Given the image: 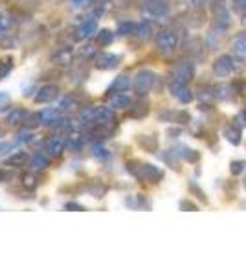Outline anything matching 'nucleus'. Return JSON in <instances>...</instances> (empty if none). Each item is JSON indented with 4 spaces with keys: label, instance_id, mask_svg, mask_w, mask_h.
Returning <instances> with one entry per match:
<instances>
[{
    "label": "nucleus",
    "instance_id": "obj_7",
    "mask_svg": "<svg viewBox=\"0 0 246 276\" xmlns=\"http://www.w3.org/2000/svg\"><path fill=\"white\" fill-rule=\"evenodd\" d=\"M72 61H74V50L70 46H63L52 56V63L57 65V67H68Z\"/></svg>",
    "mask_w": 246,
    "mask_h": 276
},
{
    "label": "nucleus",
    "instance_id": "obj_24",
    "mask_svg": "<svg viewBox=\"0 0 246 276\" xmlns=\"http://www.w3.org/2000/svg\"><path fill=\"white\" fill-rule=\"evenodd\" d=\"M22 186L28 190H33L37 186V175L35 173H24L22 175Z\"/></svg>",
    "mask_w": 246,
    "mask_h": 276
},
{
    "label": "nucleus",
    "instance_id": "obj_25",
    "mask_svg": "<svg viewBox=\"0 0 246 276\" xmlns=\"http://www.w3.org/2000/svg\"><path fill=\"white\" fill-rule=\"evenodd\" d=\"M136 30H138V26H136L134 22H121V24L118 26V31H120L121 35H129V33H136Z\"/></svg>",
    "mask_w": 246,
    "mask_h": 276
},
{
    "label": "nucleus",
    "instance_id": "obj_35",
    "mask_svg": "<svg viewBox=\"0 0 246 276\" xmlns=\"http://www.w3.org/2000/svg\"><path fill=\"white\" fill-rule=\"evenodd\" d=\"M6 177H8V173H6L4 169H0V180H4Z\"/></svg>",
    "mask_w": 246,
    "mask_h": 276
},
{
    "label": "nucleus",
    "instance_id": "obj_31",
    "mask_svg": "<svg viewBox=\"0 0 246 276\" xmlns=\"http://www.w3.org/2000/svg\"><path fill=\"white\" fill-rule=\"evenodd\" d=\"M246 169V162H233V166H231V171L233 173H241V171H244Z\"/></svg>",
    "mask_w": 246,
    "mask_h": 276
},
{
    "label": "nucleus",
    "instance_id": "obj_30",
    "mask_svg": "<svg viewBox=\"0 0 246 276\" xmlns=\"http://www.w3.org/2000/svg\"><path fill=\"white\" fill-rule=\"evenodd\" d=\"M95 48L94 46H85V48H83V50H81V56H85V57H94L95 56Z\"/></svg>",
    "mask_w": 246,
    "mask_h": 276
},
{
    "label": "nucleus",
    "instance_id": "obj_13",
    "mask_svg": "<svg viewBox=\"0 0 246 276\" xmlns=\"http://www.w3.org/2000/svg\"><path fill=\"white\" fill-rule=\"evenodd\" d=\"M145 10L153 17H164L167 13V4L164 0H149L145 4Z\"/></svg>",
    "mask_w": 246,
    "mask_h": 276
},
{
    "label": "nucleus",
    "instance_id": "obj_19",
    "mask_svg": "<svg viewBox=\"0 0 246 276\" xmlns=\"http://www.w3.org/2000/svg\"><path fill=\"white\" fill-rule=\"evenodd\" d=\"M57 109H46V111H42V113H40V123H42V125H50L52 127V123L56 122L57 120Z\"/></svg>",
    "mask_w": 246,
    "mask_h": 276
},
{
    "label": "nucleus",
    "instance_id": "obj_12",
    "mask_svg": "<svg viewBox=\"0 0 246 276\" xmlns=\"http://www.w3.org/2000/svg\"><path fill=\"white\" fill-rule=\"evenodd\" d=\"M118 63H120V57L118 56H114V54H103V56L97 57L95 67L101 68V70H111V68L118 67Z\"/></svg>",
    "mask_w": 246,
    "mask_h": 276
},
{
    "label": "nucleus",
    "instance_id": "obj_29",
    "mask_svg": "<svg viewBox=\"0 0 246 276\" xmlns=\"http://www.w3.org/2000/svg\"><path fill=\"white\" fill-rule=\"evenodd\" d=\"M15 144H17V142H0V155L10 153L11 149L15 148Z\"/></svg>",
    "mask_w": 246,
    "mask_h": 276
},
{
    "label": "nucleus",
    "instance_id": "obj_2",
    "mask_svg": "<svg viewBox=\"0 0 246 276\" xmlns=\"http://www.w3.org/2000/svg\"><path fill=\"white\" fill-rule=\"evenodd\" d=\"M132 173L141 180H147V182H156L158 179H162V169L153 166V164H140L138 169H131Z\"/></svg>",
    "mask_w": 246,
    "mask_h": 276
},
{
    "label": "nucleus",
    "instance_id": "obj_33",
    "mask_svg": "<svg viewBox=\"0 0 246 276\" xmlns=\"http://www.w3.org/2000/svg\"><path fill=\"white\" fill-rule=\"evenodd\" d=\"M228 140H231V142H233V144H237V142H239V133H237V131H233V129H231V131H228Z\"/></svg>",
    "mask_w": 246,
    "mask_h": 276
},
{
    "label": "nucleus",
    "instance_id": "obj_34",
    "mask_svg": "<svg viewBox=\"0 0 246 276\" xmlns=\"http://www.w3.org/2000/svg\"><path fill=\"white\" fill-rule=\"evenodd\" d=\"M65 208H66V210H83V206L77 205V203H66Z\"/></svg>",
    "mask_w": 246,
    "mask_h": 276
},
{
    "label": "nucleus",
    "instance_id": "obj_15",
    "mask_svg": "<svg viewBox=\"0 0 246 276\" xmlns=\"http://www.w3.org/2000/svg\"><path fill=\"white\" fill-rule=\"evenodd\" d=\"M28 160H30V155L26 153V151H17V153L11 155L10 159H6V164L10 168H22V166L28 164Z\"/></svg>",
    "mask_w": 246,
    "mask_h": 276
},
{
    "label": "nucleus",
    "instance_id": "obj_11",
    "mask_svg": "<svg viewBox=\"0 0 246 276\" xmlns=\"http://www.w3.org/2000/svg\"><path fill=\"white\" fill-rule=\"evenodd\" d=\"M171 92H173V96H175L176 100L182 102V103L191 102V98H193L191 90L186 87V85H184V83H175V81H173V85H171Z\"/></svg>",
    "mask_w": 246,
    "mask_h": 276
},
{
    "label": "nucleus",
    "instance_id": "obj_5",
    "mask_svg": "<svg viewBox=\"0 0 246 276\" xmlns=\"http://www.w3.org/2000/svg\"><path fill=\"white\" fill-rule=\"evenodd\" d=\"M65 148H66V138L54 136L46 142V155L50 159H59L61 155H63V151H65Z\"/></svg>",
    "mask_w": 246,
    "mask_h": 276
},
{
    "label": "nucleus",
    "instance_id": "obj_32",
    "mask_svg": "<svg viewBox=\"0 0 246 276\" xmlns=\"http://www.w3.org/2000/svg\"><path fill=\"white\" fill-rule=\"evenodd\" d=\"M11 26V21L8 15H2L0 17V30H6V28H10Z\"/></svg>",
    "mask_w": 246,
    "mask_h": 276
},
{
    "label": "nucleus",
    "instance_id": "obj_20",
    "mask_svg": "<svg viewBox=\"0 0 246 276\" xmlns=\"http://www.w3.org/2000/svg\"><path fill=\"white\" fill-rule=\"evenodd\" d=\"M233 50H235L237 56L246 57V33L235 37V41H233Z\"/></svg>",
    "mask_w": 246,
    "mask_h": 276
},
{
    "label": "nucleus",
    "instance_id": "obj_9",
    "mask_svg": "<svg viewBox=\"0 0 246 276\" xmlns=\"http://www.w3.org/2000/svg\"><path fill=\"white\" fill-rule=\"evenodd\" d=\"M193 77V65L191 63H182L175 68V74H173V81L175 83H184L186 85Z\"/></svg>",
    "mask_w": 246,
    "mask_h": 276
},
{
    "label": "nucleus",
    "instance_id": "obj_23",
    "mask_svg": "<svg viewBox=\"0 0 246 276\" xmlns=\"http://www.w3.org/2000/svg\"><path fill=\"white\" fill-rule=\"evenodd\" d=\"M11 70H13V59H11V57H8L4 61H0V79H4Z\"/></svg>",
    "mask_w": 246,
    "mask_h": 276
},
{
    "label": "nucleus",
    "instance_id": "obj_16",
    "mask_svg": "<svg viewBox=\"0 0 246 276\" xmlns=\"http://www.w3.org/2000/svg\"><path fill=\"white\" fill-rule=\"evenodd\" d=\"M129 87H131V79H129V76H118L114 81H112L109 92H111V94H120V92H125Z\"/></svg>",
    "mask_w": 246,
    "mask_h": 276
},
{
    "label": "nucleus",
    "instance_id": "obj_6",
    "mask_svg": "<svg viewBox=\"0 0 246 276\" xmlns=\"http://www.w3.org/2000/svg\"><path fill=\"white\" fill-rule=\"evenodd\" d=\"M95 31H97V19H95V17H90V19H86V21L77 28V33H76L77 41H86V39H90Z\"/></svg>",
    "mask_w": 246,
    "mask_h": 276
},
{
    "label": "nucleus",
    "instance_id": "obj_27",
    "mask_svg": "<svg viewBox=\"0 0 246 276\" xmlns=\"http://www.w3.org/2000/svg\"><path fill=\"white\" fill-rule=\"evenodd\" d=\"M30 142H33V133H31V131H22V133H19L17 144H30Z\"/></svg>",
    "mask_w": 246,
    "mask_h": 276
},
{
    "label": "nucleus",
    "instance_id": "obj_28",
    "mask_svg": "<svg viewBox=\"0 0 246 276\" xmlns=\"http://www.w3.org/2000/svg\"><path fill=\"white\" fill-rule=\"evenodd\" d=\"M92 155H94L95 159H107V157H109V151H107L103 146H94V149H92Z\"/></svg>",
    "mask_w": 246,
    "mask_h": 276
},
{
    "label": "nucleus",
    "instance_id": "obj_1",
    "mask_svg": "<svg viewBox=\"0 0 246 276\" xmlns=\"http://www.w3.org/2000/svg\"><path fill=\"white\" fill-rule=\"evenodd\" d=\"M155 81H156L155 72H151V70H140L134 76V83H132V85H134V90L138 92V94H147V92H149L153 88Z\"/></svg>",
    "mask_w": 246,
    "mask_h": 276
},
{
    "label": "nucleus",
    "instance_id": "obj_10",
    "mask_svg": "<svg viewBox=\"0 0 246 276\" xmlns=\"http://www.w3.org/2000/svg\"><path fill=\"white\" fill-rule=\"evenodd\" d=\"M28 116H30V114H28V111H26L24 107H15L6 114V123H8V125H19V123H24Z\"/></svg>",
    "mask_w": 246,
    "mask_h": 276
},
{
    "label": "nucleus",
    "instance_id": "obj_3",
    "mask_svg": "<svg viewBox=\"0 0 246 276\" xmlns=\"http://www.w3.org/2000/svg\"><path fill=\"white\" fill-rule=\"evenodd\" d=\"M156 44H158V48H160L162 52L171 54V52H175L176 44H178V37H176L173 31L164 30L156 35Z\"/></svg>",
    "mask_w": 246,
    "mask_h": 276
},
{
    "label": "nucleus",
    "instance_id": "obj_26",
    "mask_svg": "<svg viewBox=\"0 0 246 276\" xmlns=\"http://www.w3.org/2000/svg\"><path fill=\"white\" fill-rule=\"evenodd\" d=\"M151 31H153L151 24H141V26H138L136 33H138V37H140V39H147V37L151 35Z\"/></svg>",
    "mask_w": 246,
    "mask_h": 276
},
{
    "label": "nucleus",
    "instance_id": "obj_17",
    "mask_svg": "<svg viewBox=\"0 0 246 276\" xmlns=\"http://www.w3.org/2000/svg\"><path fill=\"white\" fill-rule=\"evenodd\" d=\"M77 107V102L74 100V98H65V100H61L59 105H57V113L59 114H66V113H70V111H74V109Z\"/></svg>",
    "mask_w": 246,
    "mask_h": 276
},
{
    "label": "nucleus",
    "instance_id": "obj_8",
    "mask_svg": "<svg viewBox=\"0 0 246 276\" xmlns=\"http://www.w3.org/2000/svg\"><path fill=\"white\" fill-rule=\"evenodd\" d=\"M233 68H235V63H233V59H231L230 56H222V57H219V59H217L213 70H215V74L219 77H226V76H230L231 72H233Z\"/></svg>",
    "mask_w": 246,
    "mask_h": 276
},
{
    "label": "nucleus",
    "instance_id": "obj_21",
    "mask_svg": "<svg viewBox=\"0 0 246 276\" xmlns=\"http://www.w3.org/2000/svg\"><path fill=\"white\" fill-rule=\"evenodd\" d=\"M48 159H50L48 155H46V157L44 155H35L33 160H31V168L35 169V171H42V169L48 166Z\"/></svg>",
    "mask_w": 246,
    "mask_h": 276
},
{
    "label": "nucleus",
    "instance_id": "obj_22",
    "mask_svg": "<svg viewBox=\"0 0 246 276\" xmlns=\"http://www.w3.org/2000/svg\"><path fill=\"white\" fill-rule=\"evenodd\" d=\"M112 41H114V33H112L111 30H101L100 33H97V42H100L101 46H109Z\"/></svg>",
    "mask_w": 246,
    "mask_h": 276
},
{
    "label": "nucleus",
    "instance_id": "obj_4",
    "mask_svg": "<svg viewBox=\"0 0 246 276\" xmlns=\"http://www.w3.org/2000/svg\"><path fill=\"white\" fill-rule=\"evenodd\" d=\"M57 96H59V87H57V85H42V87H39V90L35 92L33 100H35L37 103H50L54 102Z\"/></svg>",
    "mask_w": 246,
    "mask_h": 276
},
{
    "label": "nucleus",
    "instance_id": "obj_14",
    "mask_svg": "<svg viewBox=\"0 0 246 276\" xmlns=\"http://www.w3.org/2000/svg\"><path fill=\"white\" fill-rule=\"evenodd\" d=\"M131 98L120 92V94H112V98L109 100V107L111 109H129L131 107Z\"/></svg>",
    "mask_w": 246,
    "mask_h": 276
},
{
    "label": "nucleus",
    "instance_id": "obj_37",
    "mask_svg": "<svg viewBox=\"0 0 246 276\" xmlns=\"http://www.w3.org/2000/svg\"><path fill=\"white\" fill-rule=\"evenodd\" d=\"M244 186H246V179H244Z\"/></svg>",
    "mask_w": 246,
    "mask_h": 276
},
{
    "label": "nucleus",
    "instance_id": "obj_18",
    "mask_svg": "<svg viewBox=\"0 0 246 276\" xmlns=\"http://www.w3.org/2000/svg\"><path fill=\"white\" fill-rule=\"evenodd\" d=\"M83 144H85V136L81 133H74V134H68V136H66V146L70 149L83 148Z\"/></svg>",
    "mask_w": 246,
    "mask_h": 276
},
{
    "label": "nucleus",
    "instance_id": "obj_36",
    "mask_svg": "<svg viewBox=\"0 0 246 276\" xmlns=\"http://www.w3.org/2000/svg\"><path fill=\"white\" fill-rule=\"evenodd\" d=\"M74 2H76V6H83V2H85V0H74Z\"/></svg>",
    "mask_w": 246,
    "mask_h": 276
}]
</instances>
